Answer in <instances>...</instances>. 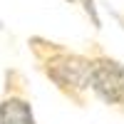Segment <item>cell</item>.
Here are the masks:
<instances>
[{
  "label": "cell",
  "instance_id": "2",
  "mask_svg": "<svg viewBox=\"0 0 124 124\" xmlns=\"http://www.w3.org/2000/svg\"><path fill=\"white\" fill-rule=\"evenodd\" d=\"M89 55V92L107 109L124 117V62L102 50Z\"/></svg>",
  "mask_w": 124,
  "mask_h": 124
},
{
  "label": "cell",
  "instance_id": "3",
  "mask_svg": "<svg viewBox=\"0 0 124 124\" xmlns=\"http://www.w3.org/2000/svg\"><path fill=\"white\" fill-rule=\"evenodd\" d=\"M0 124H37L30 87L20 70H5V87L0 94Z\"/></svg>",
  "mask_w": 124,
  "mask_h": 124
},
{
  "label": "cell",
  "instance_id": "1",
  "mask_svg": "<svg viewBox=\"0 0 124 124\" xmlns=\"http://www.w3.org/2000/svg\"><path fill=\"white\" fill-rule=\"evenodd\" d=\"M27 47L37 62V70L55 85L60 94L79 109L87 107V102H89V55L72 52L70 47L52 42L47 37H40V35L30 37Z\"/></svg>",
  "mask_w": 124,
  "mask_h": 124
}]
</instances>
